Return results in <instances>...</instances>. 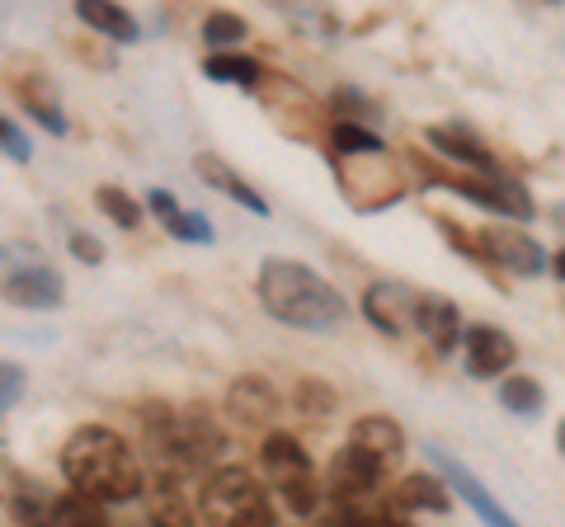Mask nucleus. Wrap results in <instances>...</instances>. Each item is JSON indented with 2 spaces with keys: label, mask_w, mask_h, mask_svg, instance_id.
<instances>
[{
  "label": "nucleus",
  "mask_w": 565,
  "mask_h": 527,
  "mask_svg": "<svg viewBox=\"0 0 565 527\" xmlns=\"http://www.w3.org/2000/svg\"><path fill=\"white\" fill-rule=\"evenodd\" d=\"M62 476L76 495L95 499V504H122L141 495V466L132 448L122 443L114 429L85 424L66 438L62 448Z\"/></svg>",
  "instance_id": "f257e3e1"
},
{
  "label": "nucleus",
  "mask_w": 565,
  "mask_h": 527,
  "mask_svg": "<svg viewBox=\"0 0 565 527\" xmlns=\"http://www.w3.org/2000/svg\"><path fill=\"white\" fill-rule=\"evenodd\" d=\"M259 302L274 321L292 330H311V335H326V330L344 325L349 315V302L321 273H311L302 259H278V255L259 264Z\"/></svg>",
  "instance_id": "f03ea898"
},
{
  "label": "nucleus",
  "mask_w": 565,
  "mask_h": 527,
  "mask_svg": "<svg viewBox=\"0 0 565 527\" xmlns=\"http://www.w3.org/2000/svg\"><path fill=\"white\" fill-rule=\"evenodd\" d=\"M203 523L207 527H274L269 490L245 466L212 471L203 485Z\"/></svg>",
  "instance_id": "7ed1b4c3"
},
{
  "label": "nucleus",
  "mask_w": 565,
  "mask_h": 527,
  "mask_svg": "<svg viewBox=\"0 0 565 527\" xmlns=\"http://www.w3.org/2000/svg\"><path fill=\"white\" fill-rule=\"evenodd\" d=\"M259 462L269 471V481L278 485L282 504L292 508L297 518H311L316 508H321V481H316V466L307 448L297 443L292 433H264V448H259Z\"/></svg>",
  "instance_id": "20e7f679"
},
{
  "label": "nucleus",
  "mask_w": 565,
  "mask_h": 527,
  "mask_svg": "<svg viewBox=\"0 0 565 527\" xmlns=\"http://www.w3.org/2000/svg\"><path fill=\"white\" fill-rule=\"evenodd\" d=\"M0 292L6 302L24 306V311H52L62 302V278L52 264H43L33 255L29 264H14V269H0Z\"/></svg>",
  "instance_id": "39448f33"
},
{
  "label": "nucleus",
  "mask_w": 565,
  "mask_h": 527,
  "mask_svg": "<svg viewBox=\"0 0 565 527\" xmlns=\"http://www.w3.org/2000/svg\"><path fill=\"white\" fill-rule=\"evenodd\" d=\"M481 259H490L494 269H509L519 278L546 273V250L527 232H514V226H490V232H481Z\"/></svg>",
  "instance_id": "423d86ee"
},
{
  "label": "nucleus",
  "mask_w": 565,
  "mask_h": 527,
  "mask_svg": "<svg viewBox=\"0 0 565 527\" xmlns=\"http://www.w3.org/2000/svg\"><path fill=\"white\" fill-rule=\"evenodd\" d=\"M363 315L382 330V335H405V330H415V321H419V292L382 278V283H373L363 292Z\"/></svg>",
  "instance_id": "0eeeda50"
},
{
  "label": "nucleus",
  "mask_w": 565,
  "mask_h": 527,
  "mask_svg": "<svg viewBox=\"0 0 565 527\" xmlns=\"http://www.w3.org/2000/svg\"><path fill=\"white\" fill-rule=\"evenodd\" d=\"M382 471H386V466L373 462L367 452H359V448H340V452L330 456V495L340 499V508L363 504V499L377 490Z\"/></svg>",
  "instance_id": "6e6552de"
},
{
  "label": "nucleus",
  "mask_w": 565,
  "mask_h": 527,
  "mask_svg": "<svg viewBox=\"0 0 565 527\" xmlns=\"http://www.w3.org/2000/svg\"><path fill=\"white\" fill-rule=\"evenodd\" d=\"M452 189H462V198L490 207L500 217H514V222H533V198L523 193V184L504 180V174H476V180H452Z\"/></svg>",
  "instance_id": "1a4fd4ad"
},
{
  "label": "nucleus",
  "mask_w": 565,
  "mask_h": 527,
  "mask_svg": "<svg viewBox=\"0 0 565 527\" xmlns=\"http://www.w3.org/2000/svg\"><path fill=\"white\" fill-rule=\"evenodd\" d=\"M429 456H434L438 476H444V481L457 490V495H462V499L476 508V518H481L486 527H519V518H514V514H504V508H500V499H494L490 490H486L481 481H476V476H471V471H467L462 462H452L448 452H429Z\"/></svg>",
  "instance_id": "9d476101"
},
{
  "label": "nucleus",
  "mask_w": 565,
  "mask_h": 527,
  "mask_svg": "<svg viewBox=\"0 0 565 527\" xmlns=\"http://www.w3.org/2000/svg\"><path fill=\"white\" fill-rule=\"evenodd\" d=\"M462 344H467V373L471 377H504L509 363L519 358V344L494 325H471L462 335Z\"/></svg>",
  "instance_id": "9b49d317"
},
{
  "label": "nucleus",
  "mask_w": 565,
  "mask_h": 527,
  "mask_svg": "<svg viewBox=\"0 0 565 527\" xmlns=\"http://www.w3.org/2000/svg\"><path fill=\"white\" fill-rule=\"evenodd\" d=\"M226 415L245 429H264L278 415V391L259 373H245L232 381V391H226Z\"/></svg>",
  "instance_id": "f8f14e48"
},
{
  "label": "nucleus",
  "mask_w": 565,
  "mask_h": 527,
  "mask_svg": "<svg viewBox=\"0 0 565 527\" xmlns=\"http://www.w3.org/2000/svg\"><path fill=\"white\" fill-rule=\"evenodd\" d=\"M415 330L434 344L438 358L452 354V348L462 344V335H467L462 315H457V306H452V297H444V292H424L419 297V321H415Z\"/></svg>",
  "instance_id": "ddd939ff"
},
{
  "label": "nucleus",
  "mask_w": 565,
  "mask_h": 527,
  "mask_svg": "<svg viewBox=\"0 0 565 527\" xmlns=\"http://www.w3.org/2000/svg\"><path fill=\"white\" fill-rule=\"evenodd\" d=\"M424 137H429V147L438 155H448V161H457V165H471L476 174H500L494 170V155L486 151V142L471 128H462V122H444V128H429Z\"/></svg>",
  "instance_id": "4468645a"
},
{
  "label": "nucleus",
  "mask_w": 565,
  "mask_h": 527,
  "mask_svg": "<svg viewBox=\"0 0 565 527\" xmlns=\"http://www.w3.org/2000/svg\"><path fill=\"white\" fill-rule=\"evenodd\" d=\"M147 207H151V217L161 222L174 240L212 245V222H207L203 213H184V207L174 203V193H166V189H147Z\"/></svg>",
  "instance_id": "2eb2a0df"
},
{
  "label": "nucleus",
  "mask_w": 565,
  "mask_h": 527,
  "mask_svg": "<svg viewBox=\"0 0 565 527\" xmlns=\"http://www.w3.org/2000/svg\"><path fill=\"white\" fill-rule=\"evenodd\" d=\"M349 448H359V452H367L373 462H396V456L405 452V433H401V424L396 419H386V415H363L359 424L349 429Z\"/></svg>",
  "instance_id": "dca6fc26"
},
{
  "label": "nucleus",
  "mask_w": 565,
  "mask_h": 527,
  "mask_svg": "<svg viewBox=\"0 0 565 527\" xmlns=\"http://www.w3.org/2000/svg\"><path fill=\"white\" fill-rule=\"evenodd\" d=\"M392 508L396 514H448V481L415 471L392 490Z\"/></svg>",
  "instance_id": "f3484780"
},
{
  "label": "nucleus",
  "mask_w": 565,
  "mask_h": 527,
  "mask_svg": "<svg viewBox=\"0 0 565 527\" xmlns=\"http://www.w3.org/2000/svg\"><path fill=\"white\" fill-rule=\"evenodd\" d=\"M193 174H199V180H203L207 189L226 193V198H232V203H245V207H250V213H259V217L269 213V203H264L259 193H255L250 184H245L232 165L222 161V155H207V151H203V155H193Z\"/></svg>",
  "instance_id": "a211bd4d"
},
{
  "label": "nucleus",
  "mask_w": 565,
  "mask_h": 527,
  "mask_svg": "<svg viewBox=\"0 0 565 527\" xmlns=\"http://www.w3.org/2000/svg\"><path fill=\"white\" fill-rule=\"evenodd\" d=\"M76 20L114 43H137V20L114 0H76Z\"/></svg>",
  "instance_id": "6ab92c4d"
},
{
  "label": "nucleus",
  "mask_w": 565,
  "mask_h": 527,
  "mask_svg": "<svg viewBox=\"0 0 565 527\" xmlns=\"http://www.w3.org/2000/svg\"><path fill=\"white\" fill-rule=\"evenodd\" d=\"M43 527H109L104 518V504L85 499V495H52L47 499V514H43Z\"/></svg>",
  "instance_id": "aec40b11"
},
{
  "label": "nucleus",
  "mask_w": 565,
  "mask_h": 527,
  "mask_svg": "<svg viewBox=\"0 0 565 527\" xmlns=\"http://www.w3.org/2000/svg\"><path fill=\"white\" fill-rule=\"evenodd\" d=\"M147 523L151 527H199L193 514H189L184 495H180V485L166 481V476L147 490Z\"/></svg>",
  "instance_id": "412c9836"
},
{
  "label": "nucleus",
  "mask_w": 565,
  "mask_h": 527,
  "mask_svg": "<svg viewBox=\"0 0 565 527\" xmlns=\"http://www.w3.org/2000/svg\"><path fill=\"white\" fill-rule=\"evenodd\" d=\"M14 95H20V104H24V109L33 114V118H39L43 122V128L47 132H66V118H62V104L57 99H52L47 95V80L43 76H29V80H20V85H14Z\"/></svg>",
  "instance_id": "4be33fe9"
},
{
  "label": "nucleus",
  "mask_w": 565,
  "mask_h": 527,
  "mask_svg": "<svg viewBox=\"0 0 565 527\" xmlns=\"http://www.w3.org/2000/svg\"><path fill=\"white\" fill-rule=\"evenodd\" d=\"M207 80H222V85H241V90H255L259 85V62L255 57H241V52H212V57L203 62Z\"/></svg>",
  "instance_id": "5701e85b"
},
{
  "label": "nucleus",
  "mask_w": 565,
  "mask_h": 527,
  "mask_svg": "<svg viewBox=\"0 0 565 527\" xmlns=\"http://www.w3.org/2000/svg\"><path fill=\"white\" fill-rule=\"evenodd\" d=\"M95 203H99V213L109 217L114 226H122V232H137V226H141V207L132 203V193H128V189L99 184V189H95Z\"/></svg>",
  "instance_id": "b1692460"
},
{
  "label": "nucleus",
  "mask_w": 565,
  "mask_h": 527,
  "mask_svg": "<svg viewBox=\"0 0 565 527\" xmlns=\"http://www.w3.org/2000/svg\"><path fill=\"white\" fill-rule=\"evenodd\" d=\"M330 142H334V151L340 155H382V137L377 132H367V128H359V122H349V118H340L330 128Z\"/></svg>",
  "instance_id": "393cba45"
},
{
  "label": "nucleus",
  "mask_w": 565,
  "mask_h": 527,
  "mask_svg": "<svg viewBox=\"0 0 565 527\" xmlns=\"http://www.w3.org/2000/svg\"><path fill=\"white\" fill-rule=\"evenodd\" d=\"M203 43L212 52H226L232 43H245V20H241V14H232V10L207 14V20H203Z\"/></svg>",
  "instance_id": "a878e982"
},
{
  "label": "nucleus",
  "mask_w": 565,
  "mask_h": 527,
  "mask_svg": "<svg viewBox=\"0 0 565 527\" xmlns=\"http://www.w3.org/2000/svg\"><path fill=\"white\" fill-rule=\"evenodd\" d=\"M500 400L514 415H537L542 410V386L533 377H509V381H500Z\"/></svg>",
  "instance_id": "bb28decb"
},
{
  "label": "nucleus",
  "mask_w": 565,
  "mask_h": 527,
  "mask_svg": "<svg viewBox=\"0 0 565 527\" xmlns=\"http://www.w3.org/2000/svg\"><path fill=\"white\" fill-rule=\"evenodd\" d=\"M24 396V367L20 363H0V419H6Z\"/></svg>",
  "instance_id": "cd10ccee"
},
{
  "label": "nucleus",
  "mask_w": 565,
  "mask_h": 527,
  "mask_svg": "<svg viewBox=\"0 0 565 527\" xmlns=\"http://www.w3.org/2000/svg\"><path fill=\"white\" fill-rule=\"evenodd\" d=\"M297 410L311 415V419H321L326 410H334V396L326 391L321 381H302V386H297Z\"/></svg>",
  "instance_id": "c85d7f7f"
},
{
  "label": "nucleus",
  "mask_w": 565,
  "mask_h": 527,
  "mask_svg": "<svg viewBox=\"0 0 565 527\" xmlns=\"http://www.w3.org/2000/svg\"><path fill=\"white\" fill-rule=\"evenodd\" d=\"M0 151H6L10 155V161H29V155H33V147H29V137L20 132V122H10V118H0Z\"/></svg>",
  "instance_id": "c756f323"
},
{
  "label": "nucleus",
  "mask_w": 565,
  "mask_h": 527,
  "mask_svg": "<svg viewBox=\"0 0 565 527\" xmlns=\"http://www.w3.org/2000/svg\"><path fill=\"white\" fill-rule=\"evenodd\" d=\"M330 527H382V514H367L363 504H349V508H340V514H334Z\"/></svg>",
  "instance_id": "7c9ffc66"
},
{
  "label": "nucleus",
  "mask_w": 565,
  "mask_h": 527,
  "mask_svg": "<svg viewBox=\"0 0 565 527\" xmlns=\"http://www.w3.org/2000/svg\"><path fill=\"white\" fill-rule=\"evenodd\" d=\"M71 255H76L81 264H104V245L95 236H85V232H71Z\"/></svg>",
  "instance_id": "2f4dec72"
},
{
  "label": "nucleus",
  "mask_w": 565,
  "mask_h": 527,
  "mask_svg": "<svg viewBox=\"0 0 565 527\" xmlns=\"http://www.w3.org/2000/svg\"><path fill=\"white\" fill-rule=\"evenodd\" d=\"M382 527H411V523H405V514H396V508H386V514H382Z\"/></svg>",
  "instance_id": "473e14b6"
},
{
  "label": "nucleus",
  "mask_w": 565,
  "mask_h": 527,
  "mask_svg": "<svg viewBox=\"0 0 565 527\" xmlns=\"http://www.w3.org/2000/svg\"><path fill=\"white\" fill-rule=\"evenodd\" d=\"M552 269H556V273H561V278H565V250H561V255H556V259H552Z\"/></svg>",
  "instance_id": "72a5a7b5"
},
{
  "label": "nucleus",
  "mask_w": 565,
  "mask_h": 527,
  "mask_svg": "<svg viewBox=\"0 0 565 527\" xmlns=\"http://www.w3.org/2000/svg\"><path fill=\"white\" fill-rule=\"evenodd\" d=\"M556 448L565 452V419H561V429H556Z\"/></svg>",
  "instance_id": "f704fd0d"
}]
</instances>
